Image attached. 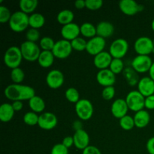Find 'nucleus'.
Returning <instances> with one entry per match:
<instances>
[{
  "instance_id": "1",
  "label": "nucleus",
  "mask_w": 154,
  "mask_h": 154,
  "mask_svg": "<svg viewBox=\"0 0 154 154\" xmlns=\"http://www.w3.org/2000/svg\"><path fill=\"white\" fill-rule=\"evenodd\" d=\"M4 95L8 99L14 101H26L31 99L35 96V91L33 87L23 84H9L4 90Z\"/></svg>"
},
{
  "instance_id": "2",
  "label": "nucleus",
  "mask_w": 154,
  "mask_h": 154,
  "mask_svg": "<svg viewBox=\"0 0 154 154\" xmlns=\"http://www.w3.org/2000/svg\"><path fill=\"white\" fill-rule=\"evenodd\" d=\"M29 15L21 11H17L12 14L8 22L9 27L14 32H22L29 26Z\"/></svg>"
},
{
  "instance_id": "3",
  "label": "nucleus",
  "mask_w": 154,
  "mask_h": 154,
  "mask_svg": "<svg viewBox=\"0 0 154 154\" xmlns=\"http://www.w3.org/2000/svg\"><path fill=\"white\" fill-rule=\"evenodd\" d=\"M23 55L20 48L17 46H11L5 52L4 63L9 69H14L20 66L23 60Z\"/></svg>"
},
{
  "instance_id": "4",
  "label": "nucleus",
  "mask_w": 154,
  "mask_h": 154,
  "mask_svg": "<svg viewBox=\"0 0 154 154\" xmlns=\"http://www.w3.org/2000/svg\"><path fill=\"white\" fill-rule=\"evenodd\" d=\"M20 51L22 53L23 58L28 62L38 61L39 55H40L41 48L39 45L35 42L25 41L21 44Z\"/></svg>"
},
{
  "instance_id": "5",
  "label": "nucleus",
  "mask_w": 154,
  "mask_h": 154,
  "mask_svg": "<svg viewBox=\"0 0 154 154\" xmlns=\"http://www.w3.org/2000/svg\"><path fill=\"white\" fill-rule=\"evenodd\" d=\"M75 113L78 118L81 120H88L93 117L94 108L89 99H81L75 104Z\"/></svg>"
},
{
  "instance_id": "6",
  "label": "nucleus",
  "mask_w": 154,
  "mask_h": 154,
  "mask_svg": "<svg viewBox=\"0 0 154 154\" xmlns=\"http://www.w3.org/2000/svg\"><path fill=\"white\" fill-rule=\"evenodd\" d=\"M125 100L127 103L129 109L135 113L145 108V97L138 90H132L129 92Z\"/></svg>"
},
{
  "instance_id": "7",
  "label": "nucleus",
  "mask_w": 154,
  "mask_h": 154,
  "mask_svg": "<svg viewBox=\"0 0 154 154\" xmlns=\"http://www.w3.org/2000/svg\"><path fill=\"white\" fill-rule=\"evenodd\" d=\"M129 45L124 38H117L112 42L109 48V53L113 58L122 59L126 55Z\"/></svg>"
},
{
  "instance_id": "8",
  "label": "nucleus",
  "mask_w": 154,
  "mask_h": 154,
  "mask_svg": "<svg viewBox=\"0 0 154 154\" xmlns=\"http://www.w3.org/2000/svg\"><path fill=\"white\" fill-rule=\"evenodd\" d=\"M134 49L138 55L150 56L154 49L153 41L147 36H141L135 40Z\"/></svg>"
},
{
  "instance_id": "9",
  "label": "nucleus",
  "mask_w": 154,
  "mask_h": 154,
  "mask_svg": "<svg viewBox=\"0 0 154 154\" xmlns=\"http://www.w3.org/2000/svg\"><path fill=\"white\" fill-rule=\"evenodd\" d=\"M72 51L73 49L71 45V42L63 38L56 42L52 52L55 58L63 60L68 58L72 54Z\"/></svg>"
},
{
  "instance_id": "10",
  "label": "nucleus",
  "mask_w": 154,
  "mask_h": 154,
  "mask_svg": "<svg viewBox=\"0 0 154 154\" xmlns=\"http://www.w3.org/2000/svg\"><path fill=\"white\" fill-rule=\"evenodd\" d=\"M153 62L150 56L147 55H137L132 60L131 66L138 73H145L149 72Z\"/></svg>"
},
{
  "instance_id": "11",
  "label": "nucleus",
  "mask_w": 154,
  "mask_h": 154,
  "mask_svg": "<svg viewBox=\"0 0 154 154\" xmlns=\"http://www.w3.org/2000/svg\"><path fill=\"white\" fill-rule=\"evenodd\" d=\"M46 84L50 88L58 89L63 85L65 77L63 72L59 69H53L48 73L46 76Z\"/></svg>"
},
{
  "instance_id": "12",
  "label": "nucleus",
  "mask_w": 154,
  "mask_h": 154,
  "mask_svg": "<svg viewBox=\"0 0 154 154\" xmlns=\"http://www.w3.org/2000/svg\"><path fill=\"white\" fill-rule=\"evenodd\" d=\"M106 45V41L105 38L96 35L92 38L87 42L86 51L92 56H96L104 51Z\"/></svg>"
},
{
  "instance_id": "13",
  "label": "nucleus",
  "mask_w": 154,
  "mask_h": 154,
  "mask_svg": "<svg viewBox=\"0 0 154 154\" xmlns=\"http://www.w3.org/2000/svg\"><path fill=\"white\" fill-rule=\"evenodd\" d=\"M58 123L56 114L52 112H43L39 115L38 126L44 130H51L57 126Z\"/></svg>"
},
{
  "instance_id": "14",
  "label": "nucleus",
  "mask_w": 154,
  "mask_h": 154,
  "mask_svg": "<svg viewBox=\"0 0 154 154\" xmlns=\"http://www.w3.org/2000/svg\"><path fill=\"white\" fill-rule=\"evenodd\" d=\"M119 8L124 14L133 16L144 9V6L135 0H121L119 2Z\"/></svg>"
},
{
  "instance_id": "15",
  "label": "nucleus",
  "mask_w": 154,
  "mask_h": 154,
  "mask_svg": "<svg viewBox=\"0 0 154 154\" xmlns=\"http://www.w3.org/2000/svg\"><path fill=\"white\" fill-rule=\"evenodd\" d=\"M96 81L104 87L114 86L116 82V75L109 69L99 70L96 75Z\"/></svg>"
},
{
  "instance_id": "16",
  "label": "nucleus",
  "mask_w": 154,
  "mask_h": 154,
  "mask_svg": "<svg viewBox=\"0 0 154 154\" xmlns=\"http://www.w3.org/2000/svg\"><path fill=\"white\" fill-rule=\"evenodd\" d=\"M60 33L63 39L72 42L76 38L79 37V35L81 34L80 26L75 23H71L67 25L63 26L60 30Z\"/></svg>"
},
{
  "instance_id": "17",
  "label": "nucleus",
  "mask_w": 154,
  "mask_h": 154,
  "mask_svg": "<svg viewBox=\"0 0 154 154\" xmlns=\"http://www.w3.org/2000/svg\"><path fill=\"white\" fill-rule=\"evenodd\" d=\"M129 110L127 103H126V100L123 99H117L111 104V114L115 118L119 119V120L124 116L127 115V112Z\"/></svg>"
},
{
  "instance_id": "18",
  "label": "nucleus",
  "mask_w": 154,
  "mask_h": 154,
  "mask_svg": "<svg viewBox=\"0 0 154 154\" xmlns=\"http://www.w3.org/2000/svg\"><path fill=\"white\" fill-rule=\"evenodd\" d=\"M74 146L77 149L84 150L90 146V135L84 129L75 131L73 135Z\"/></svg>"
},
{
  "instance_id": "19",
  "label": "nucleus",
  "mask_w": 154,
  "mask_h": 154,
  "mask_svg": "<svg viewBox=\"0 0 154 154\" xmlns=\"http://www.w3.org/2000/svg\"><path fill=\"white\" fill-rule=\"evenodd\" d=\"M113 60L112 56L108 51H102L100 54L95 56L93 59V64L99 70L109 69L111 61Z\"/></svg>"
},
{
  "instance_id": "20",
  "label": "nucleus",
  "mask_w": 154,
  "mask_h": 154,
  "mask_svg": "<svg viewBox=\"0 0 154 154\" xmlns=\"http://www.w3.org/2000/svg\"><path fill=\"white\" fill-rule=\"evenodd\" d=\"M137 86H138V90L144 97L154 95V81L150 77H144L140 78V81Z\"/></svg>"
},
{
  "instance_id": "21",
  "label": "nucleus",
  "mask_w": 154,
  "mask_h": 154,
  "mask_svg": "<svg viewBox=\"0 0 154 154\" xmlns=\"http://www.w3.org/2000/svg\"><path fill=\"white\" fill-rule=\"evenodd\" d=\"M114 32V26L111 22L101 21L96 26L97 35L103 38H110Z\"/></svg>"
},
{
  "instance_id": "22",
  "label": "nucleus",
  "mask_w": 154,
  "mask_h": 154,
  "mask_svg": "<svg viewBox=\"0 0 154 154\" xmlns=\"http://www.w3.org/2000/svg\"><path fill=\"white\" fill-rule=\"evenodd\" d=\"M133 118L134 121H135V127L138 128V129L145 128L150 123V114H149L148 111L144 109L141 110V111L135 113Z\"/></svg>"
},
{
  "instance_id": "23",
  "label": "nucleus",
  "mask_w": 154,
  "mask_h": 154,
  "mask_svg": "<svg viewBox=\"0 0 154 154\" xmlns=\"http://www.w3.org/2000/svg\"><path fill=\"white\" fill-rule=\"evenodd\" d=\"M15 111L10 103H3L0 106V120L3 123H8L13 119Z\"/></svg>"
},
{
  "instance_id": "24",
  "label": "nucleus",
  "mask_w": 154,
  "mask_h": 154,
  "mask_svg": "<svg viewBox=\"0 0 154 154\" xmlns=\"http://www.w3.org/2000/svg\"><path fill=\"white\" fill-rule=\"evenodd\" d=\"M54 59H55V57L52 51H42L38 59V63L41 67L48 69L54 64Z\"/></svg>"
},
{
  "instance_id": "25",
  "label": "nucleus",
  "mask_w": 154,
  "mask_h": 154,
  "mask_svg": "<svg viewBox=\"0 0 154 154\" xmlns=\"http://www.w3.org/2000/svg\"><path fill=\"white\" fill-rule=\"evenodd\" d=\"M29 107L33 112H35L37 114L38 113L42 114L43 111H45L46 105H45V100L42 97L35 95L29 100Z\"/></svg>"
},
{
  "instance_id": "26",
  "label": "nucleus",
  "mask_w": 154,
  "mask_h": 154,
  "mask_svg": "<svg viewBox=\"0 0 154 154\" xmlns=\"http://www.w3.org/2000/svg\"><path fill=\"white\" fill-rule=\"evenodd\" d=\"M123 73L125 80H126V81L129 86L134 87L135 85H138V82L140 81L138 73L132 69V66L126 68L123 72Z\"/></svg>"
},
{
  "instance_id": "27",
  "label": "nucleus",
  "mask_w": 154,
  "mask_h": 154,
  "mask_svg": "<svg viewBox=\"0 0 154 154\" xmlns=\"http://www.w3.org/2000/svg\"><path fill=\"white\" fill-rule=\"evenodd\" d=\"M74 18L75 14L70 9H63L60 11L57 16V22L63 26L73 23Z\"/></svg>"
},
{
  "instance_id": "28",
  "label": "nucleus",
  "mask_w": 154,
  "mask_h": 154,
  "mask_svg": "<svg viewBox=\"0 0 154 154\" xmlns=\"http://www.w3.org/2000/svg\"><path fill=\"white\" fill-rule=\"evenodd\" d=\"M29 22L30 28L38 29L43 27L45 24V17L42 14L34 12L29 15Z\"/></svg>"
},
{
  "instance_id": "29",
  "label": "nucleus",
  "mask_w": 154,
  "mask_h": 154,
  "mask_svg": "<svg viewBox=\"0 0 154 154\" xmlns=\"http://www.w3.org/2000/svg\"><path fill=\"white\" fill-rule=\"evenodd\" d=\"M38 2V0H20L19 2L20 8L21 11L26 14H32L37 8Z\"/></svg>"
},
{
  "instance_id": "30",
  "label": "nucleus",
  "mask_w": 154,
  "mask_h": 154,
  "mask_svg": "<svg viewBox=\"0 0 154 154\" xmlns=\"http://www.w3.org/2000/svg\"><path fill=\"white\" fill-rule=\"evenodd\" d=\"M80 29H81V34L85 38H89L90 39L97 35L96 26L92 23H83L80 26Z\"/></svg>"
},
{
  "instance_id": "31",
  "label": "nucleus",
  "mask_w": 154,
  "mask_h": 154,
  "mask_svg": "<svg viewBox=\"0 0 154 154\" xmlns=\"http://www.w3.org/2000/svg\"><path fill=\"white\" fill-rule=\"evenodd\" d=\"M10 76L11 79L13 81L14 84H20L25 78V73L21 68L18 67L16 69H11Z\"/></svg>"
},
{
  "instance_id": "32",
  "label": "nucleus",
  "mask_w": 154,
  "mask_h": 154,
  "mask_svg": "<svg viewBox=\"0 0 154 154\" xmlns=\"http://www.w3.org/2000/svg\"><path fill=\"white\" fill-rule=\"evenodd\" d=\"M109 69L114 74V75H118L124 71V63L122 60V59H115L113 58L111 61V65L109 66Z\"/></svg>"
},
{
  "instance_id": "33",
  "label": "nucleus",
  "mask_w": 154,
  "mask_h": 154,
  "mask_svg": "<svg viewBox=\"0 0 154 154\" xmlns=\"http://www.w3.org/2000/svg\"><path fill=\"white\" fill-rule=\"evenodd\" d=\"M120 126L123 130L126 131H129L131 129H133L135 126V121H134V118L132 117H131L130 115H126L120 119Z\"/></svg>"
},
{
  "instance_id": "34",
  "label": "nucleus",
  "mask_w": 154,
  "mask_h": 154,
  "mask_svg": "<svg viewBox=\"0 0 154 154\" xmlns=\"http://www.w3.org/2000/svg\"><path fill=\"white\" fill-rule=\"evenodd\" d=\"M56 42L50 36H44L39 41V46L42 51H52Z\"/></svg>"
},
{
  "instance_id": "35",
  "label": "nucleus",
  "mask_w": 154,
  "mask_h": 154,
  "mask_svg": "<svg viewBox=\"0 0 154 154\" xmlns=\"http://www.w3.org/2000/svg\"><path fill=\"white\" fill-rule=\"evenodd\" d=\"M39 115H38L37 113L33 112V111H28L23 116V122L26 125L30 126H35L38 123Z\"/></svg>"
},
{
  "instance_id": "36",
  "label": "nucleus",
  "mask_w": 154,
  "mask_h": 154,
  "mask_svg": "<svg viewBox=\"0 0 154 154\" xmlns=\"http://www.w3.org/2000/svg\"><path fill=\"white\" fill-rule=\"evenodd\" d=\"M65 96L66 99L69 101V102L76 104L78 101L80 100V93L78 90L75 87H69L66 90L65 93Z\"/></svg>"
},
{
  "instance_id": "37",
  "label": "nucleus",
  "mask_w": 154,
  "mask_h": 154,
  "mask_svg": "<svg viewBox=\"0 0 154 154\" xmlns=\"http://www.w3.org/2000/svg\"><path fill=\"white\" fill-rule=\"evenodd\" d=\"M87 42L82 37H78L71 42L72 49L76 51H86Z\"/></svg>"
},
{
  "instance_id": "38",
  "label": "nucleus",
  "mask_w": 154,
  "mask_h": 154,
  "mask_svg": "<svg viewBox=\"0 0 154 154\" xmlns=\"http://www.w3.org/2000/svg\"><path fill=\"white\" fill-rule=\"evenodd\" d=\"M40 32L38 31V29H29L27 30L26 33V41L35 42V43H36V42H38L40 39Z\"/></svg>"
},
{
  "instance_id": "39",
  "label": "nucleus",
  "mask_w": 154,
  "mask_h": 154,
  "mask_svg": "<svg viewBox=\"0 0 154 154\" xmlns=\"http://www.w3.org/2000/svg\"><path fill=\"white\" fill-rule=\"evenodd\" d=\"M11 16L12 14L11 13V11L7 7L4 5L0 6V22L2 23H8Z\"/></svg>"
},
{
  "instance_id": "40",
  "label": "nucleus",
  "mask_w": 154,
  "mask_h": 154,
  "mask_svg": "<svg viewBox=\"0 0 154 154\" xmlns=\"http://www.w3.org/2000/svg\"><path fill=\"white\" fill-rule=\"evenodd\" d=\"M115 96V88L114 86L104 87L102 92V96L105 100H111Z\"/></svg>"
},
{
  "instance_id": "41",
  "label": "nucleus",
  "mask_w": 154,
  "mask_h": 154,
  "mask_svg": "<svg viewBox=\"0 0 154 154\" xmlns=\"http://www.w3.org/2000/svg\"><path fill=\"white\" fill-rule=\"evenodd\" d=\"M103 5V1L102 0H86V8L89 10H99Z\"/></svg>"
},
{
  "instance_id": "42",
  "label": "nucleus",
  "mask_w": 154,
  "mask_h": 154,
  "mask_svg": "<svg viewBox=\"0 0 154 154\" xmlns=\"http://www.w3.org/2000/svg\"><path fill=\"white\" fill-rule=\"evenodd\" d=\"M51 154H69V148L65 147L62 143L56 144L53 146Z\"/></svg>"
},
{
  "instance_id": "43",
  "label": "nucleus",
  "mask_w": 154,
  "mask_h": 154,
  "mask_svg": "<svg viewBox=\"0 0 154 154\" xmlns=\"http://www.w3.org/2000/svg\"><path fill=\"white\" fill-rule=\"evenodd\" d=\"M82 154H102L100 150L96 146L90 145L82 150Z\"/></svg>"
},
{
  "instance_id": "44",
  "label": "nucleus",
  "mask_w": 154,
  "mask_h": 154,
  "mask_svg": "<svg viewBox=\"0 0 154 154\" xmlns=\"http://www.w3.org/2000/svg\"><path fill=\"white\" fill-rule=\"evenodd\" d=\"M144 107L148 110H154V95L145 97Z\"/></svg>"
},
{
  "instance_id": "45",
  "label": "nucleus",
  "mask_w": 154,
  "mask_h": 154,
  "mask_svg": "<svg viewBox=\"0 0 154 154\" xmlns=\"http://www.w3.org/2000/svg\"><path fill=\"white\" fill-rule=\"evenodd\" d=\"M62 144L66 147L67 148H70L74 145V138L73 136H66L63 138Z\"/></svg>"
},
{
  "instance_id": "46",
  "label": "nucleus",
  "mask_w": 154,
  "mask_h": 154,
  "mask_svg": "<svg viewBox=\"0 0 154 154\" xmlns=\"http://www.w3.org/2000/svg\"><path fill=\"white\" fill-rule=\"evenodd\" d=\"M146 148L149 154H154V136L149 138L146 144Z\"/></svg>"
},
{
  "instance_id": "47",
  "label": "nucleus",
  "mask_w": 154,
  "mask_h": 154,
  "mask_svg": "<svg viewBox=\"0 0 154 154\" xmlns=\"http://www.w3.org/2000/svg\"><path fill=\"white\" fill-rule=\"evenodd\" d=\"M11 105L14 110L15 111V112L16 111H21L23 109V103L21 101H14V102H12Z\"/></svg>"
},
{
  "instance_id": "48",
  "label": "nucleus",
  "mask_w": 154,
  "mask_h": 154,
  "mask_svg": "<svg viewBox=\"0 0 154 154\" xmlns=\"http://www.w3.org/2000/svg\"><path fill=\"white\" fill-rule=\"evenodd\" d=\"M75 7L77 9H83L86 8V0H77L75 2Z\"/></svg>"
},
{
  "instance_id": "49",
  "label": "nucleus",
  "mask_w": 154,
  "mask_h": 154,
  "mask_svg": "<svg viewBox=\"0 0 154 154\" xmlns=\"http://www.w3.org/2000/svg\"><path fill=\"white\" fill-rule=\"evenodd\" d=\"M72 126H73L74 129H75V131L83 129L82 128L83 124H82V122H81V120H75V121L73 122V123H72Z\"/></svg>"
},
{
  "instance_id": "50",
  "label": "nucleus",
  "mask_w": 154,
  "mask_h": 154,
  "mask_svg": "<svg viewBox=\"0 0 154 154\" xmlns=\"http://www.w3.org/2000/svg\"><path fill=\"white\" fill-rule=\"evenodd\" d=\"M149 75H150L149 77L154 81V62L153 63L151 68H150V71H149Z\"/></svg>"
},
{
  "instance_id": "51",
  "label": "nucleus",
  "mask_w": 154,
  "mask_h": 154,
  "mask_svg": "<svg viewBox=\"0 0 154 154\" xmlns=\"http://www.w3.org/2000/svg\"><path fill=\"white\" fill-rule=\"evenodd\" d=\"M151 28H152V29H153V31L154 32V18L151 22Z\"/></svg>"
},
{
  "instance_id": "52",
  "label": "nucleus",
  "mask_w": 154,
  "mask_h": 154,
  "mask_svg": "<svg viewBox=\"0 0 154 154\" xmlns=\"http://www.w3.org/2000/svg\"><path fill=\"white\" fill-rule=\"evenodd\" d=\"M153 45H154V38H153Z\"/></svg>"
}]
</instances>
